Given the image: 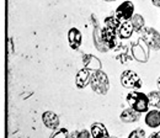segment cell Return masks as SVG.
Returning a JSON list of instances; mask_svg holds the SVG:
<instances>
[{
    "label": "cell",
    "mask_w": 160,
    "mask_h": 138,
    "mask_svg": "<svg viewBox=\"0 0 160 138\" xmlns=\"http://www.w3.org/2000/svg\"><path fill=\"white\" fill-rule=\"evenodd\" d=\"M127 102L129 105V107H132L133 110L138 111L140 114L143 112H148L149 111V98L148 94H144L142 91H137V90H132L127 94Z\"/></svg>",
    "instance_id": "obj_1"
},
{
    "label": "cell",
    "mask_w": 160,
    "mask_h": 138,
    "mask_svg": "<svg viewBox=\"0 0 160 138\" xmlns=\"http://www.w3.org/2000/svg\"><path fill=\"white\" fill-rule=\"evenodd\" d=\"M91 89L99 94V95H106L108 89H110V80L107 74L103 70H95L91 75V81H90Z\"/></svg>",
    "instance_id": "obj_2"
},
{
    "label": "cell",
    "mask_w": 160,
    "mask_h": 138,
    "mask_svg": "<svg viewBox=\"0 0 160 138\" xmlns=\"http://www.w3.org/2000/svg\"><path fill=\"white\" fill-rule=\"evenodd\" d=\"M142 38L147 43L150 49L159 51L160 49V33L152 27H144L142 31Z\"/></svg>",
    "instance_id": "obj_3"
},
{
    "label": "cell",
    "mask_w": 160,
    "mask_h": 138,
    "mask_svg": "<svg viewBox=\"0 0 160 138\" xmlns=\"http://www.w3.org/2000/svg\"><path fill=\"white\" fill-rule=\"evenodd\" d=\"M121 84L126 89H134V90L140 89L143 85L140 77L133 70H124L121 74Z\"/></svg>",
    "instance_id": "obj_4"
},
{
    "label": "cell",
    "mask_w": 160,
    "mask_h": 138,
    "mask_svg": "<svg viewBox=\"0 0 160 138\" xmlns=\"http://www.w3.org/2000/svg\"><path fill=\"white\" fill-rule=\"evenodd\" d=\"M148 46L147 43L143 41V38L138 39L136 43H133L132 46V54L136 60H138L140 63H145L148 62L149 58V52H148Z\"/></svg>",
    "instance_id": "obj_5"
},
{
    "label": "cell",
    "mask_w": 160,
    "mask_h": 138,
    "mask_svg": "<svg viewBox=\"0 0 160 138\" xmlns=\"http://www.w3.org/2000/svg\"><path fill=\"white\" fill-rule=\"evenodd\" d=\"M117 31L108 28V27H103L101 28V38L105 42V44L108 47V49H116L118 47V39H117Z\"/></svg>",
    "instance_id": "obj_6"
},
{
    "label": "cell",
    "mask_w": 160,
    "mask_h": 138,
    "mask_svg": "<svg viewBox=\"0 0 160 138\" xmlns=\"http://www.w3.org/2000/svg\"><path fill=\"white\" fill-rule=\"evenodd\" d=\"M122 21H129L134 15V4L129 0L122 3L120 6L116 9L115 13Z\"/></svg>",
    "instance_id": "obj_7"
},
{
    "label": "cell",
    "mask_w": 160,
    "mask_h": 138,
    "mask_svg": "<svg viewBox=\"0 0 160 138\" xmlns=\"http://www.w3.org/2000/svg\"><path fill=\"white\" fill-rule=\"evenodd\" d=\"M91 75H92V72L89 68H85V67L81 68L75 75V86L80 90L85 89L91 81Z\"/></svg>",
    "instance_id": "obj_8"
},
{
    "label": "cell",
    "mask_w": 160,
    "mask_h": 138,
    "mask_svg": "<svg viewBox=\"0 0 160 138\" xmlns=\"http://www.w3.org/2000/svg\"><path fill=\"white\" fill-rule=\"evenodd\" d=\"M42 122H43V125L47 128L56 131V130L59 128L60 120H59V116L56 112H53V111H46V112L42 114Z\"/></svg>",
    "instance_id": "obj_9"
},
{
    "label": "cell",
    "mask_w": 160,
    "mask_h": 138,
    "mask_svg": "<svg viewBox=\"0 0 160 138\" xmlns=\"http://www.w3.org/2000/svg\"><path fill=\"white\" fill-rule=\"evenodd\" d=\"M68 42H69V46L72 49H79L80 46H81V42H82V36H81V32L77 27H73L69 30L68 32Z\"/></svg>",
    "instance_id": "obj_10"
},
{
    "label": "cell",
    "mask_w": 160,
    "mask_h": 138,
    "mask_svg": "<svg viewBox=\"0 0 160 138\" xmlns=\"http://www.w3.org/2000/svg\"><path fill=\"white\" fill-rule=\"evenodd\" d=\"M144 122L150 128H158L160 126V110H149L144 117Z\"/></svg>",
    "instance_id": "obj_11"
},
{
    "label": "cell",
    "mask_w": 160,
    "mask_h": 138,
    "mask_svg": "<svg viewBox=\"0 0 160 138\" xmlns=\"http://www.w3.org/2000/svg\"><path fill=\"white\" fill-rule=\"evenodd\" d=\"M140 115H142L140 112L133 110L132 107H129V109H126V110H123L121 112L120 120L122 122H124V123H133V122L139 121Z\"/></svg>",
    "instance_id": "obj_12"
},
{
    "label": "cell",
    "mask_w": 160,
    "mask_h": 138,
    "mask_svg": "<svg viewBox=\"0 0 160 138\" xmlns=\"http://www.w3.org/2000/svg\"><path fill=\"white\" fill-rule=\"evenodd\" d=\"M90 133H91V137L92 138H107L110 137L108 135V131L106 128V126L101 122H95L91 125V128H90Z\"/></svg>",
    "instance_id": "obj_13"
},
{
    "label": "cell",
    "mask_w": 160,
    "mask_h": 138,
    "mask_svg": "<svg viewBox=\"0 0 160 138\" xmlns=\"http://www.w3.org/2000/svg\"><path fill=\"white\" fill-rule=\"evenodd\" d=\"M133 26H132V22L131 20L129 21H122L121 26L117 30V35L121 39H128L132 35H133Z\"/></svg>",
    "instance_id": "obj_14"
},
{
    "label": "cell",
    "mask_w": 160,
    "mask_h": 138,
    "mask_svg": "<svg viewBox=\"0 0 160 138\" xmlns=\"http://www.w3.org/2000/svg\"><path fill=\"white\" fill-rule=\"evenodd\" d=\"M82 63H84V67L89 68L90 70H100L101 69V62L95 56L85 54L82 57Z\"/></svg>",
    "instance_id": "obj_15"
},
{
    "label": "cell",
    "mask_w": 160,
    "mask_h": 138,
    "mask_svg": "<svg viewBox=\"0 0 160 138\" xmlns=\"http://www.w3.org/2000/svg\"><path fill=\"white\" fill-rule=\"evenodd\" d=\"M94 44L98 48V51L100 52H107L108 47L105 44V42L101 38V30H99L98 27L94 30Z\"/></svg>",
    "instance_id": "obj_16"
},
{
    "label": "cell",
    "mask_w": 160,
    "mask_h": 138,
    "mask_svg": "<svg viewBox=\"0 0 160 138\" xmlns=\"http://www.w3.org/2000/svg\"><path fill=\"white\" fill-rule=\"evenodd\" d=\"M121 23H122V20H121L116 14H115V15H111V16H107V18L105 19V26L108 27V28H112V30H115V31L118 30Z\"/></svg>",
    "instance_id": "obj_17"
},
{
    "label": "cell",
    "mask_w": 160,
    "mask_h": 138,
    "mask_svg": "<svg viewBox=\"0 0 160 138\" xmlns=\"http://www.w3.org/2000/svg\"><path fill=\"white\" fill-rule=\"evenodd\" d=\"M131 22H132V26L134 28L136 32H140L143 28H144V23H145V20L144 18L139 15V14H134L133 18L131 19Z\"/></svg>",
    "instance_id": "obj_18"
},
{
    "label": "cell",
    "mask_w": 160,
    "mask_h": 138,
    "mask_svg": "<svg viewBox=\"0 0 160 138\" xmlns=\"http://www.w3.org/2000/svg\"><path fill=\"white\" fill-rule=\"evenodd\" d=\"M148 98H149V104L154 109H160V91H150L148 94Z\"/></svg>",
    "instance_id": "obj_19"
},
{
    "label": "cell",
    "mask_w": 160,
    "mask_h": 138,
    "mask_svg": "<svg viewBox=\"0 0 160 138\" xmlns=\"http://www.w3.org/2000/svg\"><path fill=\"white\" fill-rule=\"evenodd\" d=\"M68 135H69V131L67 128H58L53 132L51 138H67Z\"/></svg>",
    "instance_id": "obj_20"
},
{
    "label": "cell",
    "mask_w": 160,
    "mask_h": 138,
    "mask_svg": "<svg viewBox=\"0 0 160 138\" xmlns=\"http://www.w3.org/2000/svg\"><path fill=\"white\" fill-rule=\"evenodd\" d=\"M128 138H145V132L142 128H136L134 131L129 133Z\"/></svg>",
    "instance_id": "obj_21"
},
{
    "label": "cell",
    "mask_w": 160,
    "mask_h": 138,
    "mask_svg": "<svg viewBox=\"0 0 160 138\" xmlns=\"http://www.w3.org/2000/svg\"><path fill=\"white\" fill-rule=\"evenodd\" d=\"M77 138H92V137H91L90 131H88V130H81V131H78Z\"/></svg>",
    "instance_id": "obj_22"
},
{
    "label": "cell",
    "mask_w": 160,
    "mask_h": 138,
    "mask_svg": "<svg viewBox=\"0 0 160 138\" xmlns=\"http://www.w3.org/2000/svg\"><path fill=\"white\" fill-rule=\"evenodd\" d=\"M153 5H155L157 8H160V0H152Z\"/></svg>",
    "instance_id": "obj_23"
},
{
    "label": "cell",
    "mask_w": 160,
    "mask_h": 138,
    "mask_svg": "<svg viewBox=\"0 0 160 138\" xmlns=\"http://www.w3.org/2000/svg\"><path fill=\"white\" fill-rule=\"evenodd\" d=\"M148 138H158V137H157V133H152Z\"/></svg>",
    "instance_id": "obj_24"
},
{
    "label": "cell",
    "mask_w": 160,
    "mask_h": 138,
    "mask_svg": "<svg viewBox=\"0 0 160 138\" xmlns=\"http://www.w3.org/2000/svg\"><path fill=\"white\" fill-rule=\"evenodd\" d=\"M158 89H159V91H160V77H159V79H158Z\"/></svg>",
    "instance_id": "obj_25"
},
{
    "label": "cell",
    "mask_w": 160,
    "mask_h": 138,
    "mask_svg": "<svg viewBox=\"0 0 160 138\" xmlns=\"http://www.w3.org/2000/svg\"><path fill=\"white\" fill-rule=\"evenodd\" d=\"M155 133H157V137L160 138V131H158V132H155Z\"/></svg>",
    "instance_id": "obj_26"
},
{
    "label": "cell",
    "mask_w": 160,
    "mask_h": 138,
    "mask_svg": "<svg viewBox=\"0 0 160 138\" xmlns=\"http://www.w3.org/2000/svg\"><path fill=\"white\" fill-rule=\"evenodd\" d=\"M102 1H107V3H111V1H116V0H102Z\"/></svg>",
    "instance_id": "obj_27"
},
{
    "label": "cell",
    "mask_w": 160,
    "mask_h": 138,
    "mask_svg": "<svg viewBox=\"0 0 160 138\" xmlns=\"http://www.w3.org/2000/svg\"><path fill=\"white\" fill-rule=\"evenodd\" d=\"M107 138H117V137H115V136H110V137H107Z\"/></svg>",
    "instance_id": "obj_28"
}]
</instances>
